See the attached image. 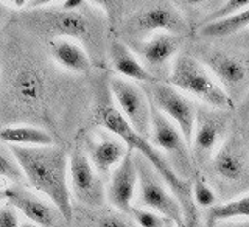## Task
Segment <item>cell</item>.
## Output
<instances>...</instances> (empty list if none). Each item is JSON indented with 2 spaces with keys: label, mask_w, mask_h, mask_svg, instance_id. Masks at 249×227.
<instances>
[{
  "label": "cell",
  "mask_w": 249,
  "mask_h": 227,
  "mask_svg": "<svg viewBox=\"0 0 249 227\" xmlns=\"http://www.w3.org/2000/svg\"><path fill=\"white\" fill-rule=\"evenodd\" d=\"M111 92L120 106L122 115L136 131V134L151 140L153 109L143 89L132 81L115 76L111 80Z\"/></svg>",
  "instance_id": "cell-11"
},
{
  "label": "cell",
  "mask_w": 249,
  "mask_h": 227,
  "mask_svg": "<svg viewBox=\"0 0 249 227\" xmlns=\"http://www.w3.org/2000/svg\"><path fill=\"white\" fill-rule=\"evenodd\" d=\"M0 177L13 182V185L27 184V179L19 165L18 159L14 157L11 148L0 145Z\"/></svg>",
  "instance_id": "cell-24"
},
{
  "label": "cell",
  "mask_w": 249,
  "mask_h": 227,
  "mask_svg": "<svg viewBox=\"0 0 249 227\" xmlns=\"http://www.w3.org/2000/svg\"><path fill=\"white\" fill-rule=\"evenodd\" d=\"M20 227H39V226H36V224H33V223L27 221V223H22V224H20Z\"/></svg>",
  "instance_id": "cell-36"
},
{
  "label": "cell",
  "mask_w": 249,
  "mask_h": 227,
  "mask_svg": "<svg viewBox=\"0 0 249 227\" xmlns=\"http://www.w3.org/2000/svg\"><path fill=\"white\" fill-rule=\"evenodd\" d=\"M70 189L75 199L86 207H101L105 202V187L101 176L93 168L89 157L81 150H75L69 157Z\"/></svg>",
  "instance_id": "cell-13"
},
{
  "label": "cell",
  "mask_w": 249,
  "mask_h": 227,
  "mask_svg": "<svg viewBox=\"0 0 249 227\" xmlns=\"http://www.w3.org/2000/svg\"><path fill=\"white\" fill-rule=\"evenodd\" d=\"M129 216L136 221L139 227H170L168 220L163 218L162 215L153 212V210H148L143 207H136L132 206Z\"/></svg>",
  "instance_id": "cell-27"
},
{
  "label": "cell",
  "mask_w": 249,
  "mask_h": 227,
  "mask_svg": "<svg viewBox=\"0 0 249 227\" xmlns=\"http://www.w3.org/2000/svg\"><path fill=\"white\" fill-rule=\"evenodd\" d=\"M192 192H193V201L196 207L210 209L216 206V196L213 190L210 189L209 184L206 182V177L202 175H196L192 181Z\"/></svg>",
  "instance_id": "cell-25"
},
{
  "label": "cell",
  "mask_w": 249,
  "mask_h": 227,
  "mask_svg": "<svg viewBox=\"0 0 249 227\" xmlns=\"http://www.w3.org/2000/svg\"><path fill=\"white\" fill-rule=\"evenodd\" d=\"M5 201V192L3 190H0V202Z\"/></svg>",
  "instance_id": "cell-38"
},
{
  "label": "cell",
  "mask_w": 249,
  "mask_h": 227,
  "mask_svg": "<svg viewBox=\"0 0 249 227\" xmlns=\"http://www.w3.org/2000/svg\"><path fill=\"white\" fill-rule=\"evenodd\" d=\"M232 45H235L238 47L240 50H246L249 52V28L245 30V31H241V33L235 35V36H232Z\"/></svg>",
  "instance_id": "cell-30"
},
{
  "label": "cell",
  "mask_w": 249,
  "mask_h": 227,
  "mask_svg": "<svg viewBox=\"0 0 249 227\" xmlns=\"http://www.w3.org/2000/svg\"><path fill=\"white\" fill-rule=\"evenodd\" d=\"M124 44L134 52L136 56L142 59V64L148 72L160 81V76L170 75V70L167 67L181 49L182 36L171 33H156L145 41L139 39V41H128Z\"/></svg>",
  "instance_id": "cell-12"
},
{
  "label": "cell",
  "mask_w": 249,
  "mask_h": 227,
  "mask_svg": "<svg viewBox=\"0 0 249 227\" xmlns=\"http://www.w3.org/2000/svg\"><path fill=\"white\" fill-rule=\"evenodd\" d=\"M168 83L178 90L199 98L212 109L229 112L235 107V103L224 92L220 83H216L209 69L189 53H181L175 58L170 69Z\"/></svg>",
  "instance_id": "cell-3"
},
{
  "label": "cell",
  "mask_w": 249,
  "mask_h": 227,
  "mask_svg": "<svg viewBox=\"0 0 249 227\" xmlns=\"http://www.w3.org/2000/svg\"><path fill=\"white\" fill-rule=\"evenodd\" d=\"M137 184L139 176L134 163V153L129 150L124 159L120 162V165L111 175V181H109L106 192L109 204L119 212L129 215Z\"/></svg>",
  "instance_id": "cell-15"
},
{
  "label": "cell",
  "mask_w": 249,
  "mask_h": 227,
  "mask_svg": "<svg viewBox=\"0 0 249 227\" xmlns=\"http://www.w3.org/2000/svg\"><path fill=\"white\" fill-rule=\"evenodd\" d=\"M199 61L215 76L224 92L233 101L249 90V52L210 50L201 53Z\"/></svg>",
  "instance_id": "cell-7"
},
{
  "label": "cell",
  "mask_w": 249,
  "mask_h": 227,
  "mask_svg": "<svg viewBox=\"0 0 249 227\" xmlns=\"http://www.w3.org/2000/svg\"><path fill=\"white\" fill-rule=\"evenodd\" d=\"M0 140L10 146L19 148H39V146H52L53 137L47 131L19 124V126H6L0 129Z\"/></svg>",
  "instance_id": "cell-20"
},
{
  "label": "cell",
  "mask_w": 249,
  "mask_h": 227,
  "mask_svg": "<svg viewBox=\"0 0 249 227\" xmlns=\"http://www.w3.org/2000/svg\"><path fill=\"white\" fill-rule=\"evenodd\" d=\"M52 54L61 67L75 73H84L90 69V59L83 47L70 39L61 37L52 42Z\"/></svg>",
  "instance_id": "cell-19"
},
{
  "label": "cell",
  "mask_w": 249,
  "mask_h": 227,
  "mask_svg": "<svg viewBox=\"0 0 249 227\" xmlns=\"http://www.w3.org/2000/svg\"><path fill=\"white\" fill-rule=\"evenodd\" d=\"M129 148L120 139L100 136L88 140L89 160L100 176H109L120 165V162L128 154Z\"/></svg>",
  "instance_id": "cell-16"
},
{
  "label": "cell",
  "mask_w": 249,
  "mask_h": 227,
  "mask_svg": "<svg viewBox=\"0 0 249 227\" xmlns=\"http://www.w3.org/2000/svg\"><path fill=\"white\" fill-rule=\"evenodd\" d=\"M140 87L154 107H158L163 115L178 124V129L182 132L185 142L190 145L198 111L192 101L170 83L156 81L153 84H140Z\"/></svg>",
  "instance_id": "cell-8"
},
{
  "label": "cell",
  "mask_w": 249,
  "mask_h": 227,
  "mask_svg": "<svg viewBox=\"0 0 249 227\" xmlns=\"http://www.w3.org/2000/svg\"><path fill=\"white\" fill-rule=\"evenodd\" d=\"M52 23L56 33L61 36L84 39L89 35V23L78 11H61L52 14Z\"/></svg>",
  "instance_id": "cell-23"
},
{
  "label": "cell",
  "mask_w": 249,
  "mask_h": 227,
  "mask_svg": "<svg viewBox=\"0 0 249 227\" xmlns=\"http://www.w3.org/2000/svg\"><path fill=\"white\" fill-rule=\"evenodd\" d=\"M83 5L84 2H81V0H66V2H61L62 11H76Z\"/></svg>",
  "instance_id": "cell-32"
},
{
  "label": "cell",
  "mask_w": 249,
  "mask_h": 227,
  "mask_svg": "<svg viewBox=\"0 0 249 227\" xmlns=\"http://www.w3.org/2000/svg\"><path fill=\"white\" fill-rule=\"evenodd\" d=\"M0 227H20L16 209L10 204L0 207Z\"/></svg>",
  "instance_id": "cell-29"
},
{
  "label": "cell",
  "mask_w": 249,
  "mask_h": 227,
  "mask_svg": "<svg viewBox=\"0 0 249 227\" xmlns=\"http://www.w3.org/2000/svg\"><path fill=\"white\" fill-rule=\"evenodd\" d=\"M249 28V8L240 11L235 16H231L228 19L218 20L213 23H207L204 27H199L198 35L201 37H232L241 31Z\"/></svg>",
  "instance_id": "cell-21"
},
{
  "label": "cell",
  "mask_w": 249,
  "mask_h": 227,
  "mask_svg": "<svg viewBox=\"0 0 249 227\" xmlns=\"http://www.w3.org/2000/svg\"><path fill=\"white\" fill-rule=\"evenodd\" d=\"M8 5H11L14 8H25L28 6V0H11V2H8Z\"/></svg>",
  "instance_id": "cell-34"
},
{
  "label": "cell",
  "mask_w": 249,
  "mask_h": 227,
  "mask_svg": "<svg viewBox=\"0 0 249 227\" xmlns=\"http://www.w3.org/2000/svg\"><path fill=\"white\" fill-rule=\"evenodd\" d=\"M132 153H134V163L139 176V204L167 218L176 227H187L182 207L165 181L142 154L136 151Z\"/></svg>",
  "instance_id": "cell-5"
},
{
  "label": "cell",
  "mask_w": 249,
  "mask_h": 227,
  "mask_svg": "<svg viewBox=\"0 0 249 227\" xmlns=\"http://www.w3.org/2000/svg\"><path fill=\"white\" fill-rule=\"evenodd\" d=\"M229 128V114L209 106L198 107L192 139V156L195 165L204 167L212 160L213 151L221 146Z\"/></svg>",
  "instance_id": "cell-10"
},
{
  "label": "cell",
  "mask_w": 249,
  "mask_h": 227,
  "mask_svg": "<svg viewBox=\"0 0 249 227\" xmlns=\"http://www.w3.org/2000/svg\"><path fill=\"white\" fill-rule=\"evenodd\" d=\"M98 122L105 129H107L111 134H114L117 139L126 145L129 150L140 153L143 157L151 163L154 170L158 171L159 176L165 181L171 193L175 194L179 204L182 207L184 220L187 227H199V213L198 207L193 201V192H192V182L184 181L179 177L175 170L170 167L165 156L156 150V146L143 137L136 134V131L129 126L126 119L122 115L119 109H115L109 105H105L98 111Z\"/></svg>",
  "instance_id": "cell-2"
},
{
  "label": "cell",
  "mask_w": 249,
  "mask_h": 227,
  "mask_svg": "<svg viewBox=\"0 0 249 227\" xmlns=\"http://www.w3.org/2000/svg\"><path fill=\"white\" fill-rule=\"evenodd\" d=\"M249 8V0H229V2H223V3H218V6L215 8L213 11H210L204 22H202L201 27L207 25V23H213L218 20H223V19H228L231 16H235L240 11L246 10Z\"/></svg>",
  "instance_id": "cell-26"
},
{
  "label": "cell",
  "mask_w": 249,
  "mask_h": 227,
  "mask_svg": "<svg viewBox=\"0 0 249 227\" xmlns=\"http://www.w3.org/2000/svg\"><path fill=\"white\" fill-rule=\"evenodd\" d=\"M5 192V201L39 227H56L61 213L52 202L36 196L22 185H11Z\"/></svg>",
  "instance_id": "cell-14"
},
{
  "label": "cell",
  "mask_w": 249,
  "mask_h": 227,
  "mask_svg": "<svg viewBox=\"0 0 249 227\" xmlns=\"http://www.w3.org/2000/svg\"><path fill=\"white\" fill-rule=\"evenodd\" d=\"M3 17V3H0V20Z\"/></svg>",
  "instance_id": "cell-37"
},
{
  "label": "cell",
  "mask_w": 249,
  "mask_h": 227,
  "mask_svg": "<svg viewBox=\"0 0 249 227\" xmlns=\"http://www.w3.org/2000/svg\"><path fill=\"white\" fill-rule=\"evenodd\" d=\"M238 218H249V194L207 209L206 226L213 227L218 223H229Z\"/></svg>",
  "instance_id": "cell-22"
},
{
  "label": "cell",
  "mask_w": 249,
  "mask_h": 227,
  "mask_svg": "<svg viewBox=\"0 0 249 227\" xmlns=\"http://www.w3.org/2000/svg\"><path fill=\"white\" fill-rule=\"evenodd\" d=\"M13 98L27 112H37L42 107L45 90L44 81L35 69H20L13 78Z\"/></svg>",
  "instance_id": "cell-17"
},
{
  "label": "cell",
  "mask_w": 249,
  "mask_h": 227,
  "mask_svg": "<svg viewBox=\"0 0 249 227\" xmlns=\"http://www.w3.org/2000/svg\"><path fill=\"white\" fill-rule=\"evenodd\" d=\"M109 59H111L115 72H119L122 76L129 78L132 81L140 84H153L159 81L145 69L134 52L122 41L111 42V45H109Z\"/></svg>",
  "instance_id": "cell-18"
},
{
  "label": "cell",
  "mask_w": 249,
  "mask_h": 227,
  "mask_svg": "<svg viewBox=\"0 0 249 227\" xmlns=\"http://www.w3.org/2000/svg\"><path fill=\"white\" fill-rule=\"evenodd\" d=\"M213 227H249V221H243V223H218Z\"/></svg>",
  "instance_id": "cell-33"
},
{
  "label": "cell",
  "mask_w": 249,
  "mask_h": 227,
  "mask_svg": "<svg viewBox=\"0 0 249 227\" xmlns=\"http://www.w3.org/2000/svg\"><path fill=\"white\" fill-rule=\"evenodd\" d=\"M153 109V134L151 140L154 146L160 148L165 153V159L175 173L182 177L184 181L192 182L193 177L198 175L195 165L193 156L190 151V145L185 142L182 132L179 131L167 115H163L158 107Z\"/></svg>",
  "instance_id": "cell-6"
},
{
  "label": "cell",
  "mask_w": 249,
  "mask_h": 227,
  "mask_svg": "<svg viewBox=\"0 0 249 227\" xmlns=\"http://www.w3.org/2000/svg\"><path fill=\"white\" fill-rule=\"evenodd\" d=\"M126 28L134 39L129 41H142V37L150 33H171L181 36L189 25L181 11L170 2H153L146 6H140L139 10L129 16L126 20Z\"/></svg>",
  "instance_id": "cell-9"
},
{
  "label": "cell",
  "mask_w": 249,
  "mask_h": 227,
  "mask_svg": "<svg viewBox=\"0 0 249 227\" xmlns=\"http://www.w3.org/2000/svg\"><path fill=\"white\" fill-rule=\"evenodd\" d=\"M93 227H139L136 221L129 220L126 213L122 212H107L97 216Z\"/></svg>",
  "instance_id": "cell-28"
},
{
  "label": "cell",
  "mask_w": 249,
  "mask_h": 227,
  "mask_svg": "<svg viewBox=\"0 0 249 227\" xmlns=\"http://www.w3.org/2000/svg\"><path fill=\"white\" fill-rule=\"evenodd\" d=\"M44 5H50L49 0H35V2H28V8H39V6H44Z\"/></svg>",
  "instance_id": "cell-35"
},
{
  "label": "cell",
  "mask_w": 249,
  "mask_h": 227,
  "mask_svg": "<svg viewBox=\"0 0 249 227\" xmlns=\"http://www.w3.org/2000/svg\"><path fill=\"white\" fill-rule=\"evenodd\" d=\"M238 117H240V120L243 123L249 120V90H248V93L243 97V100H241V103H240Z\"/></svg>",
  "instance_id": "cell-31"
},
{
  "label": "cell",
  "mask_w": 249,
  "mask_h": 227,
  "mask_svg": "<svg viewBox=\"0 0 249 227\" xmlns=\"http://www.w3.org/2000/svg\"><path fill=\"white\" fill-rule=\"evenodd\" d=\"M25 175L27 184L42 193L66 221H72L73 206L69 185V159L58 146L19 148L10 146Z\"/></svg>",
  "instance_id": "cell-1"
},
{
  "label": "cell",
  "mask_w": 249,
  "mask_h": 227,
  "mask_svg": "<svg viewBox=\"0 0 249 227\" xmlns=\"http://www.w3.org/2000/svg\"><path fill=\"white\" fill-rule=\"evenodd\" d=\"M210 182L229 196L249 190V156L237 137L224 140L209 162Z\"/></svg>",
  "instance_id": "cell-4"
}]
</instances>
